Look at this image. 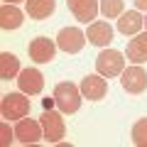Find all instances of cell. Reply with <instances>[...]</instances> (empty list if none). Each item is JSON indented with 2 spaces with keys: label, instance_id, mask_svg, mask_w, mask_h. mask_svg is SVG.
<instances>
[{
  "label": "cell",
  "instance_id": "obj_1",
  "mask_svg": "<svg viewBox=\"0 0 147 147\" xmlns=\"http://www.w3.org/2000/svg\"><path fill=\"white\" fill-rule=\"evenodd\" d=\"M54 103L61 113H76L81 108V88L71 81H64L54 88Z\"/></svg>",
  "mask_w": 147,
  "mask_h": 147
},
{
  "label": "cell",
  "instance_id": "obj_2",
  "mask_svg": "<svg viewBox=\"0 0 147 147\" xmlns=\"http://www.w3.org/2000/svg\"><path fill=\"white\" fill-rule=\"evenodd\" d=\"M0 113L7 120H20L30 113V98H25V93H7L3 96V103H0Z\"/></svg>",
  "mask_w": 147,
  "mask_h": 147
},
{
  "label": "cell",
  "instance_id": "obj_3",
  "mask_svg": "<svg viewBox=\"0 0 147 147\" xmlns=\"http://www.w3.org/2000/svg\"><path fill=\"white\" fill-rule=\"evenodd\" d=\"M96 69H98L100 76H120L123 69H125V59L120 52L115 49H103V52L96 57Z\"/></svg>",
  "mask_w": 147,
  "mask_h": 147
},
{
  "label": "cell",
  "instance_id": "obj_4",
  "mask_svg": "<svg viewBox=\"0 0 147 147\" xmlns=\"http://www.w3.org/2000/svg\"><path fill=\"white\" fill-rule=\"evenodd\" d=\"M39 123H42L44 140H47V142H59V140L64 137V132H66V125H64L61 113H57V110H52V108H47V110L42 113Z\"/></svg>",
  "mask_w": 147,
  "mask_h": 147
},
{
  "label": "cell",
  "instance_id": "obj_5",
  "mask_svg": "<svg viewBox=\"0 0 147 147\" xmlns=\"http://www.w3.org/2000/svg\"><path fill=\"white\" fill-rule=\"evenodd\" d=\"M86 44V34L79 30V27H64L57 34V47L66 54H79Z\"/></svg>",
  "mask_w": 147,
  "mask_h": 147
},
{
  "label": "cell",
  "instance_id": "obj_6",
  "mask_svg": "<svg viewBox=\"0 0 147 147\" xmlns=\"http://www.w3.org/2000/svg\"><path fill=\"white\" fill-rule=\"evenodd\" d=\"M120 86L127 93H142V91L147 88V71L140 64H135V66H130V69H123Z\"/></svg>",
  "mask_w": 147,
  "mask_h": 147
},
{
  "label": "cell",
  "instance_id": "obj_7",
  "mask_svg": "<svg viewBox=\"0 0 147 147\" xmlns=\"http://www.w3.org/2000/svg\"><path fill=\"white\" fill-rule=\"evenodd\" d=\"M15 137L22 142V145H32V142H39L44 137L42 123L39 120H30V118H20L15 127Z\"/></svg>",
  "mask_w": 147,
  "mask_h": 147
},
{
  "label": "cell",
  "instance_id": "obj_8",
  "mask_svg": "<svg viewBox=\"0 0 147 147\" xmlns=\"http://www.w3.org/2000/svg\"><path fill=\"white\" fill-rule=\"evenodd\" d=\"M79 88H81V96L88 98V100H100L108 93V84H105V79L100 74H88V76L81 81Z\"/></svg>",
  "mask_w": 147,
  "mask_h": 147
},
{
  "label": "cell",
  "instance_id": "obj_9",
  "mask_svg": "<svg viewBox=\"0 0 147 147\" xmlns=\"http://www.w3.org/2000/svg\"><path fill=\"white\" fill-rule=\"evenodd\" d=\"M27 52H30L32 61H37V64H47L49 59H54L57 44H54L52 39H47V37H37V39H32V42H30Z\"/></svg>",
  "mask_w": 147,
  "mask_h": 147
},
{
  "label": "cell",
  "instance_id": "obj_10",
  "mask_svg": "<svg viewBox=\"0 0 147 147\" xmlns=\"http://www.w3.org/2000/svg\"><path fill=\"white\" fill-rule=\"evenodd\" d=\"M17 86H20L22 93L37 96V93H42V88H44V76L37 69H22L20 79H17Z\"/></svg>",
  "mask_w": 147,
  "mask_h": 147
},
{
  "label": "cell",
  "instance_id": "obj_11",
  "mask_svg": "<svg viewBox=\"0 0 147 147\" xmlns=\"http://www.w3.org/2000/svg\"><path fill=\"white\" fill-rule=\"evenodd\" d=\"M66 5L76 15V20L86 22V25H88V20H96V15L100 10L98 0H66Z\"/></svg>",
  "mask_w": 147,
  "mask_h": 147
},
{
  "label": "cell",
  "instance_id": "obj_12",
  "mask_svg": "<svg viewBox=\"0 0 147 147\" xmlns=\"http://www.w3.org/2000/svg\"><path fill=\"white\" fill-rule=\"evenodd\" d=\"M86 39H88L91 44H96V47H105V44H110V39H113V27H110L108 22H93V25H88Z\"/></svg>",
  "mask_w": 147,
  "mask_h": 147
},
{
  "label": "cell",
  "instance_id": "obj_13",
  "mask_svg": "<svg viewBox=\"0 0 147 147\" xmlns=\"http://www.w3.org/2000/svg\"><path fill=\"white\" fill-rule=\"evenodd\" d=\"M127 59L132 64H145L147 61V32L135 34V39L127 42Z\"/></svg>",
  "mask_w": 147,
  "mask_h": 147
},
{
  "label": "cell",
  "instance_id": "obj_14",
  "mask_svg": "<svg viewBox=\"0 0 147 147\" xmlns=\"http://www.w3.org/2000/svg\"><path fill=\"white\" fill-rule=\"evenodd\" d=\"M142 25H145V20H142V15L137 10H130V12H123L120 20H118V30L123 32V34H140Z\"/></svg>",
  "mask_w": 147,
  "mask_h": 147
},
{
  "label": "cell",
  "instance_id": "obj_15",
  "mask_svg": "<svg viewBox=\"0 0 147 147\" xmlns=\"http://www.w3.org/2000/svg\"><path fill=\"white\" fill-rule=\"evenodd\" d=\"M22 25V10L15 7L12 3H5L0 7V27L3 30H17Z\"/></svg>",
  "mask_w": 147,
  "mask_h": 147
},
{
  "label": "cell",
  "instance_id": "obj_16",
  "mask_svg": "<svg viewBox=\"0 0 147 147\" xmlns=\"http://www.w3.org/2000/svg\"><path fill=\"white\" fill-rule=\"evenodd\" d=\"M57 3L54 0H27V15L32 20H47L54 12Z\"/></svg>",
  "mask_w": 147,
  "mask_h": 147
},
{
  "label": "cell",
  "instance_id": "obj_17",
  "mask_svg": "<svg viewBox=\"0 0 147 147\" xmlns=\"http://www.w3.org/2000/svg\"><path fill=\"white\" fill-rule=\"evenodd\" d=\"M17 74H20V59L10 52H3L0 54V79L10 81V79H15Z\"/></svg>",
  "mask_w": 147,
  "mask_h": 147
},
{
  "label": "cell",
  "instance_id": "obj_18",
  "mask_svg": "<svg viewBox=\"0 0 147 147\" xmlns=\"http://www.w3.org/2000/svg\"><path fill=\"white\" fill-rule=\"evenodd\" d=\"M132 142L137 147H147V118H142L132 125Z\"/></svg>",
  "mask_w": 147,
  "mask_h": 147
},
{
  "label": "cell",
  "instance_id": "obj_19",
  "mask_svg": "<svg viewBox=\"0 0 147 147\" xmlns=\"http://www.w3.org/2000/svg\"><path fill=\"white\" fill-rule=\"evenodd\" d=\"M100 12L105 17H120L123 15V0H100Z\"/></svg>",
  "mask_w": 147,
  "mask_h": 147
},
{
  "label": "cell",
  "instance_id": "obj_20",
  "mask_svg": "<svg viewBox=\"0 0 147 147\" xmlns=\"http://www.w3.org/2000/svg\"><path fill=\"white\" fill-rule=\"evenodd\" d=\"M0 135H3V137H0V142H3V145H10V140H12V137H10V127H7V123H3V125H0Z\"/></svg>",
  "mask_w": 147,
  "mask_h": 147
},
{
  "label": "cell",
  "instance_id": "obj_21",
  "mask_svg": "<svg viewBox=\"0 0 147 147\" xmlns=\"http://www.w3.org/2000/svg\"><path fill=\"white\" fill-rule=\"evenodd\" d=\"M135 7L137 10H147V0H135Z\"/></svg>",
  "mask_w": 147,
  "mask_h": 147
},
{
  "label": "cell",
  "instance_id": "obj_22",
  "mask_svg": "<svg viewBox=\"0 0 147 147\" xmlns=\"http://www.w3.org/2000/svg\"><path fill=\"white\" fill-rule=\"evenodd\" d=\"M52 103H54V98H44V103H42V105H44V110L52 108Z\"/></svg>",
  "mask_w": 147,
  "mask_h": 147
},
{
  "label": "cell",
  "instance_id": "obj_23",
  "mask_svg": "<svg viewBox=\"0 0 147 147\" xmlns=\"http://www.w3.org/2000/svg\"><path fill=\"white\" fill-rule=\"evenodd\" d=\"M5 3H12V5H15V3H20V0H5Z\"/></svg>",
  "mask_w": 147,
  "mask_h": 147
},
{
  "label": "cell",
  "instance_id": "obj_24",
  "mask_svg": "<svg viewBox=\"0 0 147 147\" xmlns=\"http://www.w3.org/2000/svg\"><path fill=\"white\" fill-rule=\"evenodd\" d=\"M145 25H147V20H145Z\"/></svg>",
  "mask_w": 147,
  "mask_h": 147
}]
</instances>
